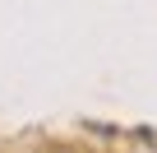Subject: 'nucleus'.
<instances>
[]
</instances>
